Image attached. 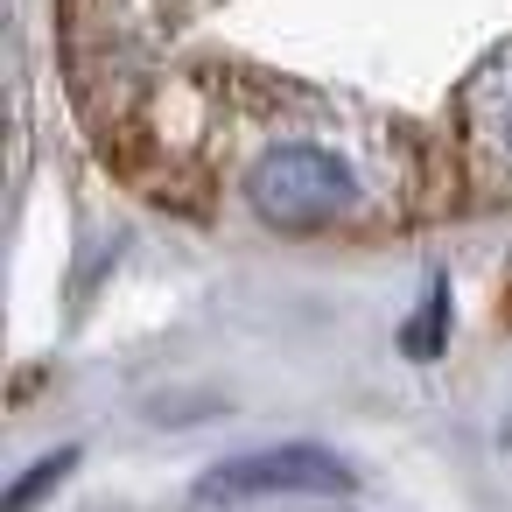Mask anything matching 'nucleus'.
Listing matches in <instances>:
<instances>
[{"label":"nucleus","instance_id":"f257e3e1","mask_svg":"<svg viewBox=\"0 0 512 512\" xmlns=\"http://www.w3.org/2000/svg\"><path fill=\"white\" fill-rule=\"evenodd\" d=\"M246 204L274 232H323L358 211V176L316 141H281L246 169Z\"/></svg>","mask_w":512,"mask_h":512},{"label":"nucleus","instance_id":"f03ea898","mask_svg":"<svg viewBox=\"0 0 512 512\" xmlns=\"http://www.w3.org/2000/svg\"><path fill=\"white\" fill-rule=\"evenodd\" d=\"M358 477L337 449L316 442H274V449H246L218 470H204L197 498H344Z\"/></svg>","mask_w":512,"mask_h":512},{"label":"nucleus","instance_id":"7ed1b4c3","mask_svg":"<svg viewBox=\"0 0 512 512\" xmlns=\"http://www.w3.org/2000/svg\"><path fill=\"white\" fill-rule=\"evenodd\" d=\"M442 337H449V281H428L421 309L400 323V351L414 365H428V358H442Z\"/></svg>","mask_w":512,"mask_h":512},{"label":"nucleus","instance_id":"20e7f679","mask_svg":"<svg viewBox=\"0 0 512 512\" xmlns=\"http://www.w3.org/2000/svg\"><path fill=\"white\" fill-rule=\"evenodd\" d=\"M78 470V449H57V456H43V463H29L15 484H8V498H0V512H36V498L43 491H57L64 477Z\"/></svg>","mask_w":512,"mask_h":512},{"label":"nucleus","instance_id":"39448f33","mask_svg":"<svg viewBox=\"0 0 512 512\" xmlns=\"http://www.w3.org/2000/svg\"><path fill=\"white\" fill-rule=\"evenodd\" d=\"M498 316H505V323H512V295H505V302H498Z\"/></svg>","mask_w":512,"mask_h":512},{"label":"nucleus","instance_id":"423d86ee","mask_svg":"<svg viewBox=\"0 0 512 512\" xmlns=\"http://www.w3.org/2000/svg\"><path fill=\"white\" fill-rule=\"evenodd\" d=\"M505 134H512V106H505Z\"/></svg>","mask_w":512,"mask_h":512}]
</instances>
